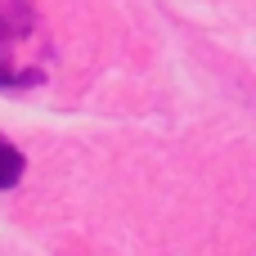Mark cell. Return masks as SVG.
Segmentation results:
<instances>
[{"mask_svg": "<svg viewBox=\"0 0 256 256\" xmlns=\"http://www.w3.org/2000/svg\"><path fill=\"white\" fill-rule=\"evenodd\" d=\"M32 32V14L22 9V4H9V9H0V90H32V86H40L45 81V72H36V68H22V63H14V40H22Z\"/></svg>", "mask_w": 256, "mask_h": 256, "instance_id": "obj_1", "label": "cell"}, {"mask_svg": "<svg viewBox=\"0 0 256 256\" xmlns=\"http://www.w3.org/2000/svg\"><path fill=\"white\" fill-rule=\"evenodd\" d=\"M22 166H27V162H22V153L0 135V189H14V184L22 180Z\"/></svg>", "mask_w": 256, "mask_h": 256, "instance_id": "obj_2", "label": "cell"}]
</instances>
